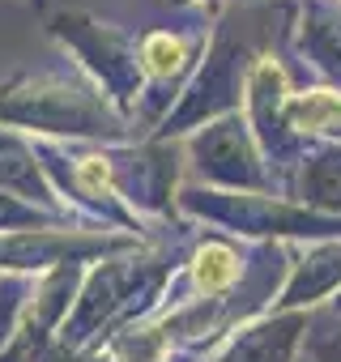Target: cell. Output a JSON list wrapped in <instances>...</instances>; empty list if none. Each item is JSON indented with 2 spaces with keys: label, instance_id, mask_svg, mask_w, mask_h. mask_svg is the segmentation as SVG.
<instances>
[{
  "label": "cell",
  "instance_id": "3",
  "mask_svg": "<svg viewBox=\"0 0 341 362\" xmlns=\"http://www.w3.org/2000/svg\"><path fill=\"white\" fill-rule=\"evenodd\" d=\"M141 60L154 77H175L188 69V43L175 39V35H149L145 47H141Z\"/></svg>",
  "mask_w": 341,
  "mask_h": 362
},
{
  "label": "cell",
  "instance_id": "1",
  "mask_svg": "<svg viewBox=\"0 0 341 362\" xmlns=\"http://www.w3.org/2000/svg\"><path fill=\"white\" fill-rule=\"evenodd\" d=\"M290 124L311 128V132H333L341 128V94L316 90V94H294L290 98Z\"/></svg>",
  "mask_w": 341,
  "mask_h": 362
},
{
  "label": "cell",
  "instance_id": "2",
  "mask_svg": "<svg viewBox=\"0 0 341 362\" xmlns=\"http://www.w3.org/2000/svg\"><path fill=\"white\" fill-rule=\"evenodd\" d=\"M235 273H239V256H235L226 243H205V247L197 252L192 277H197L201 290H222V286L235 281Z\"/></svg>",
  "mask_w": 341,
  "mask_h": 362
}]
</instances>
